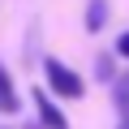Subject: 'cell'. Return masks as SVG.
Here are the masks:
<instances>
[{
    "label": "cell",
    "mask_w": 129,
    "mask_h": 129,
    "mask_svg": "<svg viewBox=\"0 0 129 129\" xmlns=\"http://www.w3.org/2000/svg\"><path fill=\"white\" fill-rule=\"evenodd\" d=\"M125 129H129V125H125Z\"/></svg>",
    "instance_id": "cell-6"
},
{
    "label": "cell",
    "mask_w": 129,
    "mask_h": 129,
    "mask_svg": "<svg viewBox=\"0 0 129 129\" xmlns=\"http://www.w3.org/2000/svg\"><path fill=\"white\" fill-rule=\"evenodd\" d=\"M35 103H39V116H43V125H47V129H64V125H69V120H64V112H60L43 90H35Z\"/></svg>",
    "instance_id": "cell-2"
},
{
    "label": "cell",
    "mask_w": 129,
    "mask_h": 129,
    "mask_svg": "<svg viewBox=\"0 0 129 129\" xmlns=\"http://www.w3.org/2000/svg\"><path fill=\"white\" fill-rule=\"evenodd\" d=\"M47 86L56 95H64V99H82V78L73 69H64L60 60H47Z\"/></svg>",
    "instance_id": "cell-1"
},
{
    "label": "cell",
    "mask_w": 129,
    "mask_h": 129,
    "mask_svg": "<svg viewBox=\"0 0 129 129\" xmlns=\"http://www.w3.org/2000/svg\"><path fill=\"white\" fill-rule=\"evenodd\" d=\"M0 112H17V90L5 73V64H0Z\"/></svg>",
    "instance_id": "cell-3"
},
{
    "label": "cell",
    "mask_w": 129,
    "mask_h": 129,
    "mask_svg": "<svg viewBox=\"0 0 129 129\" xmlns=\"http://www.w3.org/2000/svg\"><path fill=\"white\" fill-rule=\"evenodd\" d=\"M103 9H108L103 0H95V5H90V13H86V26H90V30H99V26H103Z\"/></svg>",
    "instance_id": "cell-4"
},
{
    "label": "cell",
    "mask_w": 129,
    "mask_h": 129,
    "mask_svg": "<svg viewBox=\"0 0 129 129\" xmlns=\"http://www.w3.org/2000/svg\"><path fill=\"white\" fill-rule=\"evenodd\" d=\"M116 52H120V56H129V35H120V39H116Z\"/></svg>",
    "instance_id": "cell-5"
}]
</instances>
